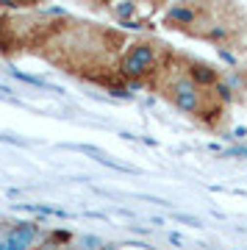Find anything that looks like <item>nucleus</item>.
I'll use <instances>...</instances> for the list:
<instances>
[{
    "instance_id": "39448f33",
    "label": "nucleus",
    "mask_w": 247,
    "mask_h": 250,
    "mask_svg": "<svg viewBox=\"0 0 247 250\" xmlns=\"http://www.w3.org/2000/svg\"><path fill=\"white\" fill-rule=\"evenodd\" d=\"M6 236H9V231L0 225V250H9V245H6Z\"/></svg>"
},
{
    "instance_id": "20e7f679",
    "label": "nucleus",
    "mask_w": 247,
    "mask_h": 250,
    "mask_svg": "<svg viewBox=\"0 0 247 250\" xmlns=\"http://www.w3.org/2000/svg\"><path fill=\"white\" fill-rule=\"evenodd\" d=\"M36 239H39V228L34 223H17L14 228H9L6 245H9V250H31Z\"/></svg>"
},
{
    "instance_id": "f257e3e1",
    "label": "nucleus",
    "mask_w": 247,
    "mask_h": 250,
    "mask_svg": "<svg viewBox=\"0 0 247 250\" xmlns=\"http://www.w3.org/2000/svg\"><path fill=\"white\" fill-rule=\"evenodd\" d=\"M153 89L159 92L178 114H184L186 120H192L194 125H200L208 134H222L230 125L233 92H230L228 81L222 83L220 89L200 86L197 81H192L175 64V56L167 64V70L153 81Z\"/></svg>"
},
{
    "instance_id": "7ed1b4c3",
    "label": "nucleus",
    "mask_w": 247,
    "mask_h": 250,
    "mask_svg": "<svg viewBox=\"0 0 247 250\" xmlns=\"http://www.w3.org/2000/svg\"><path fill=\"white\" fill-rule=\"evenodd\" d=\"M214 3H197V0H186V3H169L164 14H161V22L169 31H178V34H186L192 39H200L211 20Z\"/></svg>"
},
{
    "instance_id": "f03ea898",
    "label": "nucleus",
    "mask_w": 247,
    "mask_h": 250,
    "mask_svg": "<svg viewBox=\"0 0 247 250\" xmlns=\"http://www.w3.org/2000/svg\"><path fill=\"white\" fill-rule=\"evenodd\" d=\"M172 56H175V50L167 42H161L156 36H142V39H133L131 45L125 47V53L120 56L117 75L128 83H144V81L153 83L167 70Z\"/></svg>"
}]
</instances>
